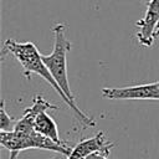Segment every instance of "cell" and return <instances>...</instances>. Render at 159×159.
<instances>
[{
    "label": "cell",
    "instance_id": "6da1fadb",
    "mask_svg": "<svg viewBox=\"0 0 159 159\" xmlns=\"http://www.w3.org/2000/svg\"><path fill=\"white\" fill-rule=\"evenodd\" d=\"M4 52L11 53L17 60V62L22 66V68L25 71V76L27 78H30L31 75H39L47 83H50V86L56 91V93L61 97V99L70 107V109H72L75 116L84 125H88V127H94L96 125V122L92 118H89L87 114H84L78 108L77 104L72 103L67 98V96L63 93V91L57 84V82L55 81V78L51 75V72L48 71L47 66L45 65V62L42 60V55L39 52L37 47L32 42H19V41L14 40V39H9L4 43Z\"/></svg>",
    "mask_w": 159,
    "mask_h": 159
},
{
    "label": "cell",
    "instance_id": "7a4b0ae2",
    "mask_svg": "<svg viewBox=\"0 0 159 159\" xmlns=\"http://www.w3.org/2000/svg\"><path fill=\"white\" fill-rule=\"evenodd\" d=\"M53 32V48L50 55H42V60L47 66L48 71L53 76L57 84L61 87L67 98L75 103V96L70 88L68 76H67V53L71 50V41L66 36V25L55 24L52 27Z\"/></svg>",
    "mask_w": 159,
    "mask_h": 159
},
{
    "label": "cell",
    "instance_id": "3957f363",
    "mask_svg": "<svg viewBox=\"0 0 159 159\" xmlns=\"http://www.w3.org/2000/svg\"><path fill=\"white\" fill-rule=\"evenodd\" d=\"M0 143L4 148H6L10 153H20L26 149H42L56 152L66 158L71 154L72 148L66 144H58L52 139L43 137L36 130L32 133H17L15 130L11 132H0Z\"/></svg>",
    "mask_w": 159,
    "mask_h": 159
},
{
    "label": "cell",
    "instance_id": "277c9868",
    "mask_svg": "<svg viewBox=\"0 0 159 159\" xmlns=\"http://www.w3.org/2000/svg\"><path fill=\"white\" fill-rule=\"evenodd\" d=\"M102 96L107 99H153L159 101V81L120 88H103Z\"/></svg>",
    "mask_w": 159,
    "mask_h": 159
},
{
    "label": "cell",
    "instance_id": "5b68a950",
    "mask_svg": "<svg viewBox=\"0 0 159 159\" xmlns=\"http://www.w3.org/2000/svg\"><path fill=\"white\" fill-rule=\"evenodd\" d=\"M138 41L144 46H152L159 35V0H150L142 20L137 22Z\"/></svg>",
    "mask_w": 159,
    "mask_h": 159
},
{
    "label": "cell",
    "instance_id": "8992f818",
    "mask_svg": "<svg viewBox=\"0 0 159 159\" xmlns=\"http://www.w3.org/2000/svg\"><path fill=\"white\" fill-rule=\"evenodd\" d=\"M47 109H57V106L51 104L41 94L35 96L32 106L25 108L24 114L20 119H17V123H16L14 130L17 132V133H25V134L35 132V120H36V118L42 112H45Z\"/></svg>",
    "mask_w": 159,
    "mask_h": 159
},
{
    "label": "cell",
    "instance_id": "52a82bcc",
    "mask_svg": "<svg viewBox=\"0 0 159 159\" xmlns=\"http://www.w3.org/2000/svg\"><path fill=\"white\" fill-rule=\"evenodd\" d=\"M113 147V143H109L106 140L103 132H98L96 135L80 140L73 148L71 154L66 159H86L88 155L94 153H102V154H109L111 148Z\"/></svg>",
    "mask_w": 159,
    "mask_h": 159
},
{
    "label": "cell",
    "instance_id": "ba28073f",
    "mask_svg": "<svg viewBox=\"0 0 159 159\" xmlns=\"http://www.w3.org/2000/svg\"><path fill=\"white\" fill-rule=\"evenodd\" d=\"M35 130L40 134H42L43 137H47L50 139H52L53 142L58 143V144H65L61 139H60V133H58V128L56 122L53 120V118L45 111L42 112L35 120Z\"/></svg>",
    "mask_w": 159,
    "mask_h": 159
},
{
    "label": "cell",
    "instance_id": "9c48e42d",
    "mask_svg": "<svg viewBox=\"0 0 159 159\" xmlns=\"http://www.w3.org/2000/svg\"><path fill=\"white\" fill-rule=\"evenodd\" d=\"M17 123V119L14 117L9 116L5 108V102L1 101V107H0V129L2 132H11L14 130L15 125Z\"/></svg>",
    "mask_w": 159,
    "mask_h": 159
},
{
    "label": "cell",
    "instance_id": "30bf717a",
    "mask_svg": "<svg viewBox=\"0 0 159 159\" xmlns=\"http://www.w3.org/2000/svg\"><path fill=\"white\" fill-rule=\"evenodd\" d=\"M86 159H108V158L106 157V154H102V153H94V154L88 155Z\"/></svg>",
    "mask_w": 159,
    "mask_h": 159
}]
</instances>
